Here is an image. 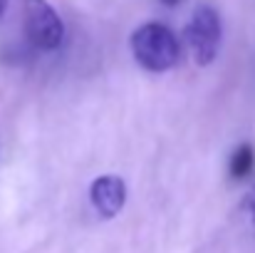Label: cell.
I'll return each mask as SVG.
<instances>
[{"label": "cell", "instance_id": "obj_6", "mask_svg": "<svg viewBox=\"0 0 255 253\" xmlns=\"http://www.w3.org/2000/svg\"><path fill=\"white\" fill-rule=\"evenodd\" d=\"M243 206H246V211H248V216L255 221V186L246 194V201H243Z\"/></svg>", "mask_w": 255, "mask_h": 253}, {"label": "cell", "instance_id": "obj_4", "mask_svg": "<svg viewBox=\"0 0 255 253\" xmlns=\"http://www.w3.org/2000/svg\"><path fill=\"white\" fill-rule=\"evenodd\" d=\"M89 199H92V206L97 209V214L102 219H112L122 211L124 206V199H127V186L119 176H99L92 189H89Z\"/></svg>", "mask_w": 255, "mask_h": 253}, {"label": "cell", "instance_id": "obj_8", "mask_svg": "<svg viewBox=\"0 0 255 253\" xmlns=\"http://www.w3.org/2000/svg\"><path fill=\"white\" fill-rule=\"evenodd\" d=\"M161 2H164V5H178L181 0H161Z\"/></svg>", "mask_w": 255, "mask_h": 253}, {"label": "cell", "instance_id": "obj_5", "mask_svg": "<svg viewBox=\"0 0 255 253\" xmlns=\"http://www.w3.org/2000/svg\"><path fill=\"white\" fill-rule=\"evenodd\" d=\"M255 167V152L251 144H241L233 154H231V162H228V171L233 179H246Z\"/></svg>", "mask_w": 255, "mask_h": 253}, {"label": "cell", "instance_id": "obj_7", "mask_svg": "<svg viewBox=\"0 0 255 253\" xmlns=\"http://www.w3.org/2000/svg\"><path fill=\"white\" fill-rule=\"evenodd\" d=\"M5 7H7V0H0V15L5 12Z\"/></svg>", "mask_w": 255, "mask_h": 253}, {"label": "cell", "instance_id": "obj_1", "mask_svg": "<svg viewBox=\"0 0 255 253\" xmlns=\"http://www.w3.org/2000/svg\"><path fill=\"white\" fill-rule=\"evenodd\" d=\"M131 52L149 72H166L178 62V40L166 25L146 22L131 35Z\"/></svg>", "mask_w": 255, "mask_h": 253}, {"label": "cell", "instance_id": "obj_2", "mask_svg": "<svg viewBox=\"0 0 255 253\" xmlns=\"http://www.w3.org/2000/svg\"><path fill=\"white\" fill-rule=\"evenodd\" d=\"M22 25L25 37L37 50H57L65 37V25L60 15L45 0H22Z\"/></svg>", "mask_w": 255, "mask_h": 253}, {"label": "cell", "instance_id": "obj_3", "mask_svg": "<svg viewBox=\"0 0 255 253\" xmlns=\"http://www.w3.org/2000/svg\"><path fill=\"white\" fill-rule=\"evenodd\" d=\"M183 35H186L188 52L198 65L213 62L218 50H221V17H218V12L208 5L196 7Z\"/></svg>", "mask_w": 255, "mask_h": 253}]
</instances>
